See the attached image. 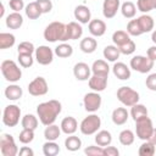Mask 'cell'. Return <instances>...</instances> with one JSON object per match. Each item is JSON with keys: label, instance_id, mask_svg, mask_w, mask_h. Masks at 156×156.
Wrapping results in <instances>:
<instances>
[{"label": "cell", "instance_id": "cell-9", "mask_svg": "<svg viewBox=\"0 0 156 156\" xmlns=\"http://www.w3.org/2000/svg\"><path fill=\"white\" fill-rule=\"evenodd\" d=\"M152 67H154V61L147 56L145 57L141 55H136L133 56L130 60V68H133L139 73H147L152 69Z\"/></svg>", "mask_w": 156, "mask_h": 156}, {"label": "cell", "instance_id": "cell-1", "mask_svg": "<svg viewBox=\"0 0 156 156\" xmlns=\"http://www.w3.org/2000/svg\"><path fill=\"white\" fill-rule=\"evenodd\" d=\"M61 102L57 100H49L45 102H41L38 105L37 107V113L39 117V121L44 124V126H49L52 124L57 116L61 112Z\"/></svg>", "mask_w": 156, "mask_h": 156}, {"label": "cell", "instance_id": "cell-33", "mask_svg": "<svg viewBox=\"0 0 156 156\" xmlns=\"http://www.w3.org/2000/svg\"><path fill=\"white\" fill-rule=\"evenodd\" d=\"M65 146H66V149H67L68 151H77V150H79L80 146H82V140H80L78 136L71 134L69 136L66 138V140H65Z\"/></svg>", "mask_w": 156, "mask_h": 156}, {"label": "cell", "instance_id": "cell-54", "mask_svg": "<svg viewBox=\"0 0 156 156\" xmlns=\"http://www.w3.org/2000/svg\"><path fill=\"white\" fill-rule=\"evenodd\" d=\"M149 141L152 143L156 146V128H154V130H152V133H151V135L149 138Z\"/></svg>", "mask_w": 156, "mask_h": 156}, {"label": "cell", "instance_id": "cell-7", "mask_svg": "<svg viewBox=\"0 0 156 156\" xmlns=\"http://www.w3.org/2000/svg\"><path fill=\"white\" fill-rule=\"evenodd\" d=\"M154 130V126H152V121L146 116L143 117L138 121H135V132H136V136L141 140H149L151 133Z\"/></svg>", "mask_w": 156, "mask_h": 156}, {"label": "cell", "instance_id": "cell-6", "mask_svg": "<svg viewBox=\"0 0 156 156\" xmlns=\"http://www.w3.org/2000/svg\"><path fill=\"white\" fill-rule=\"evenodd\" d=\"M21 108L17 105H7L2 112V123L6 127H16L20 122Z\"/></svg>", "mask_w": 156, "mask_h": 156}, {"label": "cell", "instance_id": "cell-30", "mask_svg": "<svg viewBox=\"0 0 156 156\" xmlns=\"http://www.w3.org/2000/svg\"><path fill=\"white\" fill-rule=\"evenodd\" d=\"M130 116H132V118L135 122V121L147 116V108L144 105H141V104H135L130 108Z\"/></svg>", "mask_w": 156, "mask_h": 156}, {"label": "cell", "instance_id": "cell-44", "mask_svg": "<svg viewBox=\"0 0 156 156\" xmlns=\"http://www.w3.org/2000/svg\"><path fill=\"white\" fill-rule=\"evenodd\" d=\"M17 51H18V54H33V52H35V48H34L33 43H30V41H22L18 44Z\"/></svg>", "mask_w": 156, "mask_h": 156}, {"label": "cell", "instance_id": "cell-29", "mask_svg": "<svg viewBox=\"0 0 156 156\" xmlns=\"http://www.w3.org/2000/svg\"><path fill=\"white\" fill-rule=\"evenodd\" d=\"M111 141H112V135H111V133L108 130H100L95 135V143L99 146L105 147V146L110 145Z\"/></svg>", "mask_w": 156, "mask_h": 156}, {"label": "cell", "instance_id": "cell-51", "mask_svg": "<svg viewBox=\"0 0 156 156\" xmlns=\"http://www.w3.org/2000/svg\"><path fill=\"white\" fill-rule=\"evenodd\" d=\"M119 155V151L116 146H105L104 147V156H118Z\"/></svg>", "mask_w": 156, "mask_h": 156}, {"label": "cell", "instance_id": "cell-8", "mask_svg": "<svg viewBox=\"0 0 156 156\" xmlns=\"http://www.w3.org/2000/svg\"><path fill=\"white\" fill-rule=\"evenodd\" d=\"M0 151L2 156H16L18 154V147L12 135L4 133L0 136Z\"/></svg>", "mask_w": 156, "mask_h": 156}, {"label": "cell", "instance_id": "cell-34", "mask_svg": "<svg viewBox=\"0 0 156 156\" xmlns=\"http://www.w3.org/2000/svg\"><path fill=\"white\" fill-rule=\"evenodd\" d=\"M16 38L11 33H0V49L5 50L15 45Z\"/></svg>", "mask_w": 156, "mask_h": 156}, {"label": "cell", "instance_id": "cell-39", "mask_svg": "<svg viewBox=\"0 0 156 156\" xmlns=\"http://www.w3.org/2000/svg\"><path fill=\"white\" fill-rule=\"evenodd\" d=\"M118 139H119V143H121L122 145L129 146V145H132V144L134 143L135 136H134V133H133L130 129H124V130H122V132L119 133Z\"/></svg>", "mask_w": 156, "mask_h": 156}, {"label": "cell", "instance_id": "cell-35", "mask_svg": "<svg viewBox=\"0 0 156 156\" xmlns=\"http://www.w3.org/2000/svg\"><path fill=\"white\" fill-rule=\"evenodd\" d=\"M60 152V146L57 143L46 140V143L43 145V154L45 156H56Z\"/></svg>", "mask_w": 156, "mask_h": 156}, {"label": "cell", "instance_id": "cell-5", "mask_svg": "<svg viewBox=\"0 0 156 156\" xmlns=\"http://www.w3.org/2000/svg\"><path fill=\"white\" fill-rule=\"evenodd\" d=\"M117 99L127 107H132L139 101V93L130 87H121L117 90Z\"/></svg>", "mask_w": 156, "mask_h": 156}, {"label": "cell", "instance_id": "cell-52", "mask_svg": "<svg viewBox=\"0 0 156 156\" xmlns=\"http://www.w3.org/2000/svg\"><path fill=\"white\" fill-rule=\"evenodd\" d=\"M18 154H20V156H33L34 151L28 146H23L18 150Z\"/></svg>", "mask_w": 156, "mask_h": 156}, {"label": "cell", "instance_id": "cell-45", "mask_svg": "<svg viewBox=\"0 0 156 156\" xmlns=\"http://www.w3.org/2000/svg\"><path fill=\"white\" fill-rule=\"evenodd\" d=\"M18 62L23 68H28L33 65L34 60L32 57V54H18Z\"/></svg>", "mask_w": 156, "mask_h": 156}, {"label": "cell", "instance_id": "cell-27", "mask_svg": "<svg viewBox=\"0 0 156 156\" xmlns=\"http://www.w3.org/2000/svg\"><path fill=\"white\" fill-rule=\"evenodd\" d=\"M104 57L110 61V62H116L118 58H119V55H121V51L118 49V46L116 45H107L105 46L104 49Z\"/></svg>", "mask_w": 156, "mask_h": 156}, {"label": "cell", "instance_id": "cell-48", "mask_svg": "<svg viewBox=\"0 0 156 156\" xmlns=\"http://www.w3.org/2000/svg\"><path fill=\"white\" fill-rule=\"evenodd\" d=\"M37 4L41 11V13H48L52 9V2L50 0H37Z\"/></svg>", "mask_w": 156, "mask_h": 156}, {"label": "cell", "instance_id": "cell-49", "mask_svg": "<svg viewBox=\"0 0 156 156\" xmlns=\"http://www.w3.org/2000/svg\"><path fill=\"white\" fill-rule=\"evenodd\" d=\"M146 88L151 91H156V73H151L147 76L146 80H145Z\"/></svg>", "mask_w": 156, "mask_h": 156}, {"label": "cell", "instance_id": "cell-53", "mask_svg": "<svg viewBox=\"0 0 156 156\" xmlns=\"http://www.w3.org/2000/svg\"><path fill=\"white\" fill-rule=\"evenodd\" d=\"M146 56H147L149 58H151L152 61H156V45L150 46V48L147 49V51H146Z\"/></svg>", "mask_w": 156, "mask_h": 156}, {"label": "cell", "instance_id": "cell-50", "mask_svg": "<svg viewBox=\"0 0 156 156\" xmlns=\"http://www.w3.org/2000/svg\"><path fill=\"white\" fill-rule=\"evenodd\" d=\"M9 6L11 10H13V12H21V10L24 9V2L23 0H10Z\"/></svg>", "mask_w": 156, "mask_h": 156}, {"label": "cell", "instance_id": "cell-56", "mask_svg": "<svg viewBox=\"0 0 156 156\" xmlns=\"http://www.w3.org/2000/svg\"><path fill=\"white\" fill-rule=\"evenodd\" d=\"M4 11H5V10H4V5L1 4V11H0V17H2V16H4Z\"/></svg>", "mask_w": 156, "mask_h": 156}, {"label": "cell", "instance_id": "cell-43", "mask_svg": "<svg viewBox=\"0 0 156 156\" xmlns=\"http://www.w3.org/2000/svg\"><path fill=\"white\" fill-rule=\"evenodd\" d=\"M18 139H20V141L22 144H29V143H32L33 139H34V130L33 129H26V128H23L21 130V133H20Z\"/></svg>", "mask_w": 156, "mask_h": 156}, {"label": "cell", "instance_id": "cell-14", "mask_svg": "<svg viewBox=\"0 0 156 156\" xmlns=\"http://www.w3.org/2000/svg\"><path fill=\"white\" fill-rule=\"evenodd\" d=\"M107 78L108 76H99V74H93L89 78V88L93 91H104L107 85Z\"/></svg>", "mask_w": 156, "mask_h": 156}, {"label": "cell", "instance_id": "cell-32", "mask_svg": "<svg viewBox=\"0 0 156 156\" xmlns=\"http://www.w3.org/2000/svg\"><path fill=\"white\" fill-rule=\"evenodd\" d=\"M21 124H22V128H26V129H33L35 130L37 127H38V118L34 116V115H30V113H27L22 117V121H21Z\"/></svg>", "mask_w": 156, "mask_h": 156}, {"label": "cell", "instance_id": "cell-41", "mask_svg": "<svg viewBox=\"0 0 156 156\" xmlns=\"http://www.w3.org/2000/svg\"><path fill=\"white\" fill-rule=\"evenodd\" d=\"M136 7L143 13H147L149 11L156 9V0H138Z\"/></svg>", "mask_w": 156, "mask_h": 156}, {"label": "cell", "instance_id": "cell-2", "mask_svg": "<svg viewBox=\"0 0 156 156\" xmlns=\"http://www.w3.org/2000/svg\"><path fill=\"white\" fill-rule=\"evenodd\" d=\"M65 33H66V24L58 21L51 22L44 29V39L50 43L55 41H65Z\"/></svg>", "mask_w": 156, "mask_h": 156}, {"label": "cell", "instance_id": "cell-4", "mask_svg": "<svg viewBox=\"0 0 156 156\" xmlns=\"http://www.w3.org/2000/svg\"><path fill=\"white\" fill-rule=\"evenodd\" d=\"M100 126H101V119L98 115L93 113L87 116L82 122H80V126H79V129L80 132L84 134V135H91V134H95L99 129H100Z\"/></svg>", "mask_w": 156, "mask_h": 156}, {"label": "cell", "instance_id": "cell-20", "mask_svg": "<svg viewBox=\"0 0 156 156\" xmlns=\"http://www.w3.org/2000/svg\"><path fill=\"white\" fill-rule=\"evenodd\" d=\"M74 17L78 22L80 23H89L91 20V13H90V10L88 6L85 5H78L76 9H74Z\"/></svg>", "mask_w": 156, "mask_h": 156}, {"label": "cell", "instance_id": "cell-15", "mask_svg": "<svg viewBox=\"0 0 156 156\" xmlns=\"http://www.w3.org/2000/svg\"><path fill=\"white\" fill-rule=\"evenodd\" d=\"M91 67L88 66L85 62H78L73 67V74L78 80H89L90 78Z\"/></svg>", "mask_w": 156, "mask_h": 156}, {"label": "cell", "instance_id": "cell-37", "mask_svg": "<svg viewBox=\"0 0 156 156\" xmlns=\"http://www.w3.org/2000/svg\"><path fill=\"white\" fill-rule=\"evenodd\" d=\"M55 54L61 58H66L73 54V48L67 43H62L55 48Z\"/></svg>", "mask_w": 156, "mask_h": 156}, {"label": "cell", "instance_id": "cell-22", "mask_svg": "<svg viewBox=\"0 0 156 156\" xmlns=\"http://www.w3.org/2000/svg\"><path fill=\"white\" fill-rule=\"evenodd\" d=\"M136 21H138V24H139V27H140L143 33H149V32H151L154 29V24L155 23H154V18L151 16L144 13V15L139 16L136 18Z\"/></svg>", "mask_w": 156, "mask_h": 156}, {"label": "cell", "instance_id": "cell-11", "mask_svg": "<svg viewBox=\"0 0 156 156\" xmlns=\"http://www.w3.org/2000/svg\"><path fill=\"white\" fill-rule=\"evenodd\" d=\"M83 104H84V108L88 112H95L101 106V96L98 91L87 93L83 98Z\"/></svg>", "mask_w": 156, "mask_h": 156}, {"label": "cell", "instance_id": "cell-40", "mask_svg": "<svg viewBox=\"0 0 156 156\" xmlns=\"http://www.w3.org/2000/svg\"><path fill=\"white\" fill-rule=\"evenodd\" d=\"M138 154L140 156H154L155 155V145L149 140H144V143L139 146Z\"/></svg>", "mask_w": 156, "mask_h": 156}, {"label": "cell", "instance_id": "cell-19", "mask_svg": "<svg viewBox=\"0 0 156 156\" xmlns=\"http://www.w3.org/2000/svg\"><path fill=\"white\" fill-rule=\"evenodd\" d=\"M112 72L121 80H126L130 78V68L123 62H116L112 67Z\"/></svg>", "mask_w": 156, "mask_h": 156}, {"label": "cell", "instance_id": "cell-10", "mask_svg": "<svg viewBox=\"0 0 156 156\" xmlns=\"http://www.w3.org/2000/svg\"><path fill=\"white\" fill-rule=\"evenodd\" d=\"M48 90H49L48 83H46L45 78H43V77H37L28 84V93L33 96L45 95L48 93Z\"/></svg>", "mask_w": 156, "mask_h": 156}, {"label": "cell", "instance_id": "cell-23", "mask_svg": "<svg viewBox=\"0 0 156 156\" xmlns=\"http://www.w3.org/2000/svg\"><path fill=\"white\" fill-rule=\"evenodd\" d=\"M23 24V17L20 12H12L6 16V26L10 29H18Z\"/></svg>", "mask_w": 156, "mask_h": 156}, {"label": "cell", "instance_id": "cell-31", "mask_svg": "<svg viewBox=\"0 0 156 156\" xmlns=\"http://www.w3.org/2000/svg\"><path fill=\"white\" fill-rule=\"evenodd\" d=\"M130 40V38H129V34L127 33V32H124V30H116L113 34H112V41H113V44L116 45V46H122V45H124L126 43H128Z\"/></svg>", "mask_w": 156, "mask_h": 156}, {"label": "cell", "instance_id": "cell-47", "mask_svg": "<svg viewBox=\"0 0 156 156\" xmlns=\"http://www.w3.org/2000/svg\"><path fill=\"white\" fill-rule=\"evenodd\" d=\"M118 49H119L121 54H123V55H130V54H133V52L135 51V49H136V45H135V43H134V41L130 39L128 43H126L124 45L119 46Z\"/></svg>", "mask_w": 156, "mask_h": 156}, {"label": "cell", "instance_id": "cell-3", "mask_svg": "<svg viewBox=\"0 0 156 156\" xmlns=\"http://www.w3.org/2000/svg\"><path fill=\"white\" fill-rule=\"evenodd\" d=\"M1 73L4 76V78L7 80V82H12V83H16L21 79L22 77V71L21 68L17 66V63L12 60H4L1 62Z\"/></svg>", "mask_w": 156, "mask_h": 156}, {"label": "cell", "instance_id": "cell-26", "mask_svg": "<svg viewBox=\"0 0 156 156\" xmlns=\"http://www.w3.org/2000/svg\"><path fill=\"white\" fill-rule=\"evenodd\" d=\"M96 46H98V41L91 38V37H87L84 39L80 40V44H79V48L85 54H91L96 50Z\"/></svg>", "mask_w": 156, "mask_h": 156}, {"label": "cell", "instance_id": "cell-38", "mask_svg": "<svg viewBox=\"0 0 156 156\" xmlns=\"http://www.w3.org/2000/svg\"><path fill=\"white\" fill-rule=\"evenodd\" d=\"M121 12L126 18H133L136 13V7L132 1H126L121 5Z\"/></svg>", "mask_w": 156, "mask_h": 156}, {"label": "cell", "instance_id": "cell-24", "mask_svg": "<svg viewBox=\"0 0 156 156\" xmlns=\"http://www.w3.org/2000/svg\"><path fill=\"white\" fill-rule=\"evenodd\" d=\"M91 72H93V74L108 76L110 67L105 60H96V61H94V63L91 66Z\"/></svg>", "mask_w": 156, "mask_h": 156}, {"label": "cell", "instance_id": "cell-42", "mask_svg": "<svg viewBox=\"0 0 156 156\" xmlns=\"http://www.w3.org/2000/svg\"><path fill=\"white\" fill-rule=\"evenodd\" d=\"M127 33L129 35H133V37H138V35L143 34V32H141L136 20H130L128 22V24H127Z\"/></svg>", "mask_w": 156, "mask_h": 156}, {"label": "cell", "instance_id": "cell-46", "mask_svg": "<svg viewBox=\"0 0 156 156\" xmlns=\"http://www.w3.org/2000/svg\"><path fill=\"white\" fill-rule=\"evenodd\" d=\"M85 155L88 156H104V147L102 146H95V145H89L84 150Z\"/></svg>", "mask_w": 156, "mask_h": 156}, {"label": "cell", "instance_id": "cell-36", "mask_svg": "<svg viewBox=\"0 0 156 156\" xmlns=\"http://www.w3.org/2000/svg\"><path fill=\"white\" fill-rule=\"evenodd\" d=\"M24 11H26V15H27V17H28L29 20H37V18H39L40 15H41V11H40L39 6H38L37 1L29 2V4L26 6V10H24Z\"/></svg>", "mask_w": 156, "mask_h": 156}, {"label": "cell", "instance_id": "cell-12", "mask_svg": "<svg viewBox=\"0 0 156 156\" xmlns=\"http://www.w3.org/2000/svg\"><path fill=\"white\" fill-rule=\"evenodd\" d=\"M35 60L38 63L43 66H48L54 60V51L46 45H40L39 48L35 49Z\"/></svg>", "mask_w": 156, "mask_h": 156}, {"label": "cell", "instance_id": "cell-28", "mask_svg": "<svg viewBox=\"0 0 156 156\" xmlns=\"http://www.w3.org/2000/svg\"><path fill=\"white\" fill-rule=\"evenodd\" d=\"M61 127L56 126V124H49L46 126L45 130H44V138L46 140H51V141H55L56 139H58L60 134H61Z\"/></svg>", "mask_w": 156, "mask_h": 156}, {"label": "cell", "instance_id": "cell-16", "mask_svg": "<svg viewBox=\"0 0 156 156\" xmlns=\"http://www.w3.org/2000/svg\"><path fill=\"white\" fill-rule=\"evenodd\" d=\"M121 1L119 0H104L102 4V13L106 18H113L119 10Z\"/></svg>", "mask_w": 156, "mask_h": 156}, {"label": "cell", "instance_id": "cell-18", "mask_svg": "<svg viewBox=\"0 0 156 156\" xmlns=\"http://www.w3.org/2000/svg\"><path fill=\"white\" fill-rule=\"evenodd\" d=\"M60 127H61V130H62L65 134L71 135V134H74L76 130L78 129V123H77V121H76L74 117L68 116V117H65V118L61 121Z\"/></svg>", "mask_w": 156, "mask_h": 156}, {"label": "cell", "instance_id": "cell-21", "mask_svg": "<svg viewBox=\"0 0 156 156\" xmlns=\"http://www.w3.org/2000/svg\"><path fill=\"white\" fill-rule=\"evenodd\" d=\"M128 117H129V113H128L127 108H124V107H117V108H115L112 111V116H111L112 122L115 124H117V126L124 124L127 122Z\"/></svg>", "mask_w": 156, "mask_h": 156}, {"label": "cell", "instance_id": "cell-25", "mask_svg": "<svg viewBox=\"0 0 156 156\" xmlns=\"http://www.w3.org/2000/svg\"><path fill=\"white\" fill-rule=\"evenodd\" d=\"M22 94H23L22 88L20 85H17V84H11V85L6 87V89H5V96H6V99L12 100V101H16V100L21 99L22 98Z\"/></svg>", "mask_w": 156, "mask_h": 156}, {"label": "cell", "instance_id": "cell-55", "mask_svg": "<svg viewBox=\"0 0 156 156\" xmlns=\"http://www.w3.org/2000/svg\"><path fill=\"white\" fill-rule=\"evenodd\" d=\"M151 40L156 44V29H155V30L152 32V34H151Z\"/></svg>", "mask_w": 156, "mask_h": 156}, {"label": "cell", "instance_id": "cell-13", "mask_svg": "<svg viewBox=\"0 0 156 156\" xmlns=\"http://www.w3.org/2000/svg\"><path fill=\"white\" fill-rule=\"evenodd\" d=\"M82 34H83V28L78 22H69V23L66 24L65 41H67V40H77V39H79L82 37Z\"/></svg>", "mask_w": 156, "mask_h": 156}, {"label": "cell", "instance_id": "cell-17", "mask_svg": "<svg viewBox=\"0 0 156 156\" xmlns=\"http://www.w3.org/2000/svg\"><path fill=\"white\" fill-rule=\"evenodd\" d=\"M88 27H89L90 34L94 35V37H101L106 32V23L102 20H99V18L91 20L89 22V26Z\"/></svg>", "mask_w": 156, "mask_h": 156}]
</instances>
